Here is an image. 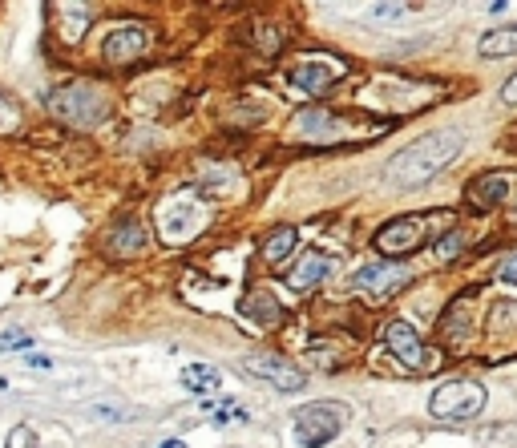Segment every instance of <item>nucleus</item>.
<instances>
[{
    "label": "nucleus",
    "instance_id": "f257e3e1",
    "mask_svg": "<svg viewBox=\"0 0 517 448\" xmlns=\"http://www.w3.org/2000/svg\"><path fill=\"white\" fill-rule=\"evenodd\" d=\"M461 150H465V134L453 130V126H441V130L417 138L412 146H404L400 154H392L388 166H384V178L392 186H425L433 174L453 166Z\"/></svg>",
    "mask_w": 517,
    "mask_h": 448
},
{
    "label": "nucleus",
    "instance_id": "f03ea898",
    "mask_svg": "<svg viewBox=\"0 0 517 448\" xmlns=\"http://www.w3.org/2000/svg\"><path fill=\"white\" fill-rule=\"evenodd\" d=\"M45 105L53 109L61 122L85 126V130H93L101 118L110 114V97L101 93L97 85H61V89H53V93L45 97Z\"/></svg>",
    "mask_w": 517,
    "mask_h": 448
},
{
    "label": "nucleus",
    "instance_id": "7ed1b4c3",
    "mask_svg": "<svg viewBox=\"0 0 517 448\" xmlns=\"http://www.w3.org/2000/svg\"><path fill=\"white\" fill-rule=\"evenodd\" d=\"M429 412H433V420H445V424H469V420H477L485 412V384H477V380H445L429 396Z\"/></svg>",
    "mask_w": 517,
    "mask_h": 448
},
{
    "label": "nucleus",
    "instance_id": "20e7f679",
    "mask_svg": "<svg viewBox=\"0 0 517 448\" xmlns=\"http://www.w3.org/2000/svg\"><path fill=\"white\" fill-rule=\"evenodd\" d=\"M348 404L340 400H316V404H307L295 412V440L303 448H324L340 436V428L348 424Z\"/></svg>",
    "mask_w": 517,
    "mask_h": 448
},
{
    "label": "nucleus",
    "instance_id": "39448f33",
    "mask_svg": "<svg viewBox=\"0 0 517 448\" xmlns=\"http://www.w3.org/2000/svg\"><path fill=\"white\" fill-rule=\"evenodd\" d=\"M384 344H388V352H392L404 368H412V372H425V368L437 364V356L429 352V344L417 335V327L404 323V319H392V323L384 327Z\"/></svg>",
    "mask_w": 517,
    "mask_h": 448
},
{
    "label": "nucleus",
    "instance_id": "423d86ee",
    "mask_svg": "<svg viewBox=\"0 0 517 448\" xmlns=\"http://www.w3.org/2000/svg\"><path fill=\"white\" fill-rule=\"evenodd\" d=\"M425 239V218L421 214H404V218H392L376 231V251L392 263V259H404L421 247Z\"/></svg>",
    "mask_w": 517,
    "mask_h": 448
},
{
    "label": "nucleus",
    "instance_id": "0eeeda50",
    "mask_svg": "<svg viewBox=\"0 0 517 448\" xmlns=\"http://www.w3.org/2000/svg\"><path fill=\"white\" fill-rule=\"evenodd\" d=\"M243 368H247L251 376H259V380H267V384L279 388V392H299V388L307 384L303 368L291 364L287 356H275V352H251V356H243Z\"/></svg>",
    "mask_w": 517,
    "mask_h": 448
},
{
    "label": "nucleus",
    "instance_id": "6e6552de",
    "mask_svg": "<svg viewBox=\"0 0 517 448\" xmlns=\"http://www.w3.org/2000/svg\"><path fill=\"white\" fill-rule=\"evenodd\" d=\"M356 291H364L368 299H388V295H396L404 283H408V275H404V267H396V263H368V267H360L356 271Z\"/></svg>",
    "mask_w": 517,
    "mask_h": 448
},
{
    "label": "nucleus",
    "instance_id": "1a4fd4ad",
    "mask_svg": "<svg viewBox=\"0 0 517 448\" xmlns=\"http://www.w3.org/2000/svg\"><path fill=\"white\" fill-rule=\"evenodd\" d=\"M146 49H150V33H146V29H138V25L114 29V33L106 37V45H101V53H106V61H114V65H126V61L142 57Z\"/></svg>",
    "mask_w": 517,
    "mask_h": 448
},
{
    "label": "nucleus",
    "instance_id": "9d476101",
    "mask_svg": "<svg viewBox=\"0 0 517 448\" xmlns=\"http://www.w3.org/2000/svg\"><path fill=\"white\" fill-rule=\"evenodd\" d=\"M336 77H340L336 65H328V61H307V65H295L287 81H291L299 93H307V97H324V93L336 85Z\"/></svg>",
    "mask_w": 517,
    "mask_h": 448
},
{
    "label": "nucleus",
    "instance_id": "9b49d317",
    "mask_svg": "<svg viewBox=\"0 0 517 448\" xmlns=\"http://www.w3.org/2000/svg\"><path fill=\"white\" fill-rule=\"evenodd\" d=\"M146 247H150V231H146V222L138 214H126L110 231V251L114 255H142Z\"/></svg>",
    "mask_w": 517,
    "mask_h": 448
},
{
    "label": "nucleus",
    "instance_id": "f8f14e48",
    "mask_svg": "<svg viewBox=\"0 0 517 448\" xmlns=\"http://www.w3.org/2000/svg\"><path fill=\"white\" fill-rule=\"evenodd\" d=\"M332 267H336V259L332 255H320V251H307L295 267H291V275H287V283L295 287V291H307V287H320L328 275H332Z\"/></svg>",
    "mask_w": 517,
    "mask_h": 448
},
{
    "label": "nucleus",
    "instance_id": "ddd939ff",
    "mask_svg": "<svg viewBox=\"0 0 517 448\" xmlns=\"http://www.w3.org/2000/svg\"><path fill=\"white\" fill-rule=\"evenodd\" d=\"M295 243H299V231H295V227H279L275 235H267V243H263V259H267L271 267H283V263L295 255Z\"/></svg>",
    "mask_w": 517,
    "mask_h": 448
},
{
    "label": "nucleus",
    "instance_id": "4468645a",
    "mask_svg": "<svg viewBox=\"0 0 517 448\" xmlns=\"http://www.w3.org/2000/svg\"><path fill=\"white\" fill-rule=\"evenodd\" d=\"M477 53L481 57H513L517 53V25H505V29H493L477 41Z\"/></svg>",
    "mask_w": 517,
    "mask_h": 448
},
{
    "label": "nucleus",
    "instance_id": "2eb2a0df",
    "mask_svg": "<svg viewBox=\"0 0 517 448\" xmlns=\"http://www.w3.org/2000/svg\"><path fill=\"white\" fill-rule=\"evenodd\" d=\"M473 202H481V206H501L505 198H509V178H501V174H485V178H477L473 182Z\"/></svg>",
    "mask_w": 517,
    "mask_h": 448
},
{
    "label": "nucleus",
    "instance_id": "dca6fc26",
    "mask_svg": "<svg viewBox=\"0 0 517 448\" xmlns=\"http://www.w3.org/2000/svg\"><path fill=\"white\" fill-rule=\"evenodd\" d=\"M182 388H190V392H215L219 388V372L211 364H186Z\"/></svg>",
    "mask_w": 517,
    "mask_h": 448
},
{
    "label": "nucleus",
    "instance_id": "f3484780",
    "mask_svg": "<svg viewBox=\"0 0 517 448\" xmlns=\"http://www.w3.org/2000/svg\"><path fill=\"white\" fill-rule=\"evenodd\" d=\"M243 311H247L251 319H259V323H275V319H279V299H271L267 291H255V295L243 303Z\"/></svg>",
    "mask_w": 517,
    "mask_h": 448
},
{
    "label": "nucleus",
    "instance_id": "a211bd4d",
    "mask_svg": "<svg viewBox=\"0 0 517 448\" xmlns=\"http://www.w3.org/2000/svg\"><path fill=\"white\" fill-rule=\"evenodd\" d=\"M433 251H437V259H441V263L457 259V255L465 251V231H449L445 239H437V247H433Z\"/></svg>",
    "mask_w": 517,
    "mask_h": 448
},
{
    "label": "nucleus",
    "instance_id": "6ab92c4d",
    "mask_svg": "<svg viewBox=\"0 0 517 448\" xmlns=\"http://www.w3.org/2000/svg\"><path fill=\"white\" fill-rule=\"evenodd\" d=\"M25 348H33L29 331H0V352H25Z\"/></svg>",
    "mask_w": 517,
    "mask_h": 448
},
{
    "label": "nucleus",
    "instance_id": "aec40b11",
    "mask_svg": "<svg viewBox=\"0 0 517 448\" xmlns=\"http://www.w3.org/2000/svg\"><path fill=\"white\" fill-rule=\"evenodd\" d=\"M5 448H41V440H37V432L29 428V424H17L13 432H9V444Z\"/></svg>",
    "mask_w": 517,
    "mask_h": 448
},
{
    "label": "nucleus",
    "instance_id": "412c9836",
    "mask_svg": "<svg viewBox=\"0 0 517 448\" xmlns=\"http://www.w3.org/2000/svg\"><path fill=\"white\" fill-rule=\"evenodd\" d=\"M497 279H501V283H509V287H517V255L501 263V271H497Z\"/></svg>",
    "mask_w": 517,
    "mask_h": 448
},
{
    "label": "nucleus",
    "instance_id": "4be33fe9",
    "mask_svg": "<svg viewBox=\"0 0 517 448\" xmlns=\"http://www.w3.org/2000/svg\"><path fill=\"white\" fill-rule=\"evenodd\" d=\"M501 101H505V105H517V73L501 85Z\"/></svg>",
    "mask_w": 517,
    "mask_h": 448
},
{
    "label": "nucleus",
    "instance_id": "5701e85b",
    "mask_svg": "<svg viewBox=\"0 0 517 448\" xmlns=\"http://www.w3.org/2000/svg\"><path fill=\"white\" fill-rule=\"evenodd\" d=\"M400 13H404L400 5H376V9H372V17H400Z\"/></svg>",
    "mask_w": 517,
    "mask_h": 448
},
{
    "label": "nucleus",
    "instance_id": "b1692460",
    "mask_svg": "<svg viewBox=\"0 0 517 448\" xmlns=\"http://www.w3.org/2000/svg\"><path fill=\"white\" fill-rule=\"evenodd\" d=\"M162 448H186L182 440H162Z\"/></svg>",
    "mask_w": 517,
    "mask_h": 448
}]
</instances>
